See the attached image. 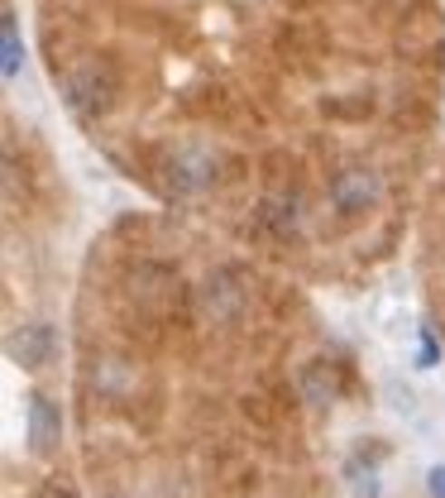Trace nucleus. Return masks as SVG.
<instances>
[{
    "label": "nucleus",
    "mask_w": 445,
    "mask_h": 498,
    "mask_svg": "<svg viewBox=\"0 0 445 498\" xmlns=\"http://www.w3.org/2000/svg\"><path fill=\"white\" fill-rule=\"evenodd\" d=\"M20 72V34H15V20H5V77Z\"/></svg>",
    "instance_id": "2"
},
{
    "label": "nucleus",
    "mask_w": 445,
    "mask_h": 498,
    "mask_svg": "<svg viewBox=\"0 0 445 498\" xmlns=\"http://www.w3.org/2000/svg\"><path fill=\"white\" fill-rule=\"evenodd\" d=\"M354 369L259 263L120 225L77 297L73 412L92 498H326Z\"/></svg>",
    "instance_id": "1"
}]
</instances>
